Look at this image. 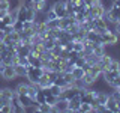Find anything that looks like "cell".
<instances>
[{
	"label": "cell",
	"instance_id": "cell-1",
	"mask_svg": "<svg viewBox=\"0 0 120 113\" xmlns=\"http://www.w3.org/2000/svg\"><path fill=\"white\" fill-rule=\"evenodd\" d=\"M119 38L120 36L112 29H110V27L102 33V41H104L105 47H116V45L119 44Z\"/></svg>",
	"mask_w": 120,
	"mask_h": 113
},
{
	"label": "cell",
	"instance_id": "cell-2",
	"mask_svg": "<svg viewBox=\"0 0 120 113\" xmlns=\"http://www.w3.org/2000/svg\"><path fill=\"white\" fill-rule=\"evenodd\" d=\"M44 74V68L42 66H32L29 65L27 66V80L29 83H32V85H38V80H39V77Z\"/></svg>",
	"mask_w": 120,
	"mask_h": 113
},
{
	"label": "cell",
	"instance_id": "cell-3",
	"mask_svg": "<svg viewBox=\"0 0 120 113\" xmlns=\"http://www.w3.org/2000/svg\"><path fill=\"white\" fill-rule=\"evenodd\" d=\"M105 11H107V6H105L102 2H101V3H95V5H92L90 9H89V17L92 18V20L102 18L105 15Z\"/></svg>",
	"mask_w": 120,
	"mask_h": 113
},
{
	"label": "cell",
	"instance_id": "cell-4",
	"mask_svg": "<svg viewBox=\"0 0 120 113\" xmlns=\"http://www.w3.org/2000/svg\"><path fill=\"white\" fill-rule=\"evenodd\" d=\"M51 9L56 12L57 18H65V17H68L66 2H65V0H56V2L51 5Z\"/></svg>",
	"mask_w": 120,
	"mask_h": 113
},
{
	"label": "cell",
	"instance_id": "cell-5",
	"mask_svg": "<svg viewBox=\"0 0 120 113\" xmlns=\"http://www.w3.org/2000/svg\"><path fill=\"white\" fill-rule=\"evenodd\" d=\"M0 77L5 81H12L14 78H17L14 65H2L0 66Z\"/></svg>",
	"mask_w": 120,
	"mask_h": 113
},
{
	"label": "cell",
	"instance_id": "cell-6",
	"mask_svg": "<svg viewBox=\"0 0 120 113\" xmlns=\"http://www.w3.org/2000/svg\"><path fill=\"white\" fill-rule=\"evenodd\" d=\"M81 105V98L80 95H75L68 100V112H78Z\"/></svg>",
	"mask_w": 120,
	"mask_h": 113
},
{
	"label": "cell",
	"instance_id": "cell-7",
	"mask_svg": "<svg viewBox=\"0 0 120 113\" xmlns=\"http://www.w3.org/2000/svg\"><path fill=\"white\" fill-rule=\"evenodd\" d=\"M105 107H107V112H111V113H120L119 105H117V101H116L111 95H108V100H107V103H105Z\"/></svg>",
	"mask_w": 120,
	"mask_h": 113
},
{
	"label": "cell",
	"instance_id": "cell-8",
	"mask_svg": "<svg viewBox=\"0 0 120 113\" xmlns=\"http://www.w3.org/2000/svg\"><path fill=\"white\" fill-rule=\"evenodd\" d=\"M54 112H68V100L63 97H59L54 104Z\"/></svg>",
	"mask_w": 120,
	"mask_h": 113
},
{
	"label": "cell",
	"instance_id": "cell-9",
	"mask_svg": "<svg viewBox=\"0 0 120 113\" xmlns=\"http://www.w3.org/2000/svg\"><path fill=\"white\" fill-rule=\"evenodd\" d=\"M51 85H52V80L48 77L47 73H44V74L39 77V80H38V86H39L41 89H47V88H50Z\"/></svg>",
	"mask_w": 120,
	"mask_h": 113
},
{
	"label": "cell",
	"instance_id": "cell-10",
	"mask_svg": "<svg viewBox=\"0 0 120 113\" xmlns=\"http://www.w3.org/2000/svg\"><path fill=\"white\" fill-rule=\"evenodd\" d=\"M111 60H112V56L111 54H102L101 56V60H99V66H101V69L105 71V69H108L110 68V63H111Z\"/></svg>",
	"mask_w": 120,
	"mask_h": 113
},
{
	"label": "cell",
	"instance_id": "cell-11",
	"mask_svg": "<svg viewBox=\"0 0 120 113\" xmlns=\"http://www.w3.org/2000/svg\"><path fill=\"white\" fill-rule=\"evenodd\" d=\"M14 69H15V75L17 77H21V78L27 77V66L21 65V63H17V65H14Z\"/></svg>",
	"mask_w": 120,
	"mask_h": 113
},
{
	"label": "cell",
	"instance_id": "cell-12",
	"mask_svg": "<svg viewBox=\"0 0 120 113\" xmlns=\"http://www.w3.org/2000/svg\"><path fill=\"white\" fill-rule=\"evenodd\" d=\"M27 89H29V81L27 83H24V81H21V83H18L17 86H15V93L17 95H27Z\"/></svg>",
	"mask_w": 120,
	"mask_h": 113
},
{
	"label": "cell",
	"instance_id": "cell-13",
	"mask_svg": "<svg viewBox=\"0 0 120 113\" xmlns=\"http://www.w3.org/2000/svg\"><path fill=\"white\" fill-rule=\"evenodd\" d=\"M89 74L92 75L93 78H101V75H102V69H101V66H99V63H95V65H92L90 66V69H89Z\"/></svg>",
	"mask_w": 120,
	"mask_h": 113
},
{
	"label": "cell",
	"instance_id": "cell-14",
	"mask_svg": "<svg viewBox=\"0 0 120 113\" xmlns=\"http://www.w3.org/2000/svg\"><path fill=\"white\" fill-rule=\"evenodd\" d=\"M27 60H29V65H32V66H42V60H41V57L32 54V53H29Z\"/></svg>",
	"mask_w": 120,
	"mask_h": 113
},
{
	"label": "cell",
	"instance_id": "cell-15",
	"mask_svg": "<svg viewBox=\"0 0 120 113\" xmlns=\"http://www.w3.org/2000/svg\"><path fill=\"white\" fill-rule=\"evenodd\" d=\"M38 112H42V113H50V112H54V105H50L48 103L38 104Z\"/></svg>",
	"mask_w": 120,
	"mask_h": 113
},
{
	"label": "cell",
	"instance_id": "cell-16",
	"mask_svg": "<svg viewBox=\"0 0 120 113\" xmlns=\"http://www.w3.org/2000/svg\"><path fill=\"white\" fill-rule=\"evenodd\" d=\"M99 60H101V56H99V54H96V53H92L90 56H87V57H86V62H87L89 65H95V63H99Z\"/></svg>",
	"mask_w": 120,
	"mask_h": 113
},
{
	"label": "cell",
	"instance_id": "cell-17",
	"mask_svg": "<svg viewBox=\"0 0 120 113\" xmlns=\"http://www.w3.org/2000/svg\"><path fill=\"white\" fill-rule=\"evenodd\" d=\"M48 89H50V92L52 93V95H56V97H60V95H62V92H63V88H60V86L56 85V83H52Z\"/></svg>",
	"mask_w": 120,
	"mask_h": 113
},
{
	"label": "cell",
	"instance_id": "cell-18",
	"mask_svg": "<svg viewBox=\"0 0 120 113\" xmlns=\"http://www.w3.org/2000/svg\"><path fill=\"white\" fill-rule=\"evenodd\" d=\"M71 73H72L75 80H80V78H82V75H84V71H82V68H80V66H74V69L71 71Z\"/></svg>",
	"mask_w": 120,
	"mask_h": 113
},
{
	"label": "cell",
	"instance_id": "cell-19",
	"mask_svg": "<svg viewBox=\"0 0 120 113\" xmlns=\"http://www.w3.org/2000/svg\"><path fill=\"white\" fill-rule=\"evenodd\" d=\"M78 112H81V113H92L93 112V107H92V104H90V103H81L80 110H78Z\"/></svg>",
	"mask_w": 120,
	"mask_h": 113
},
{
	"label": "cell",
	"instance_id": "cell-20",
	"mask_svg": "<svg viewBox=\"0 0 120 113\" xmlns=\"http://www.w3.org/2000/svg\"><path fill=\"white\" fill-rule=\"evenodd\" d=\"M35 101H36L38 104H42V103H45V93H44V90H42V89H38L36 97H35Z\"/></svg>",
	"mask_w": 120,
	"mask_h": 113
},
{
	"label": "cell",
	"instance_id": "cell-21",
	"mask_svg": "<svg viewBox=\"0 0 120 113\" xmlns=\"http://www.w3.org/2000/svg\"><path fill=\"white\" fill-rule=\"evenodd\" d=\"M108 69H112V71H120V60H117V59H114V57H112V60H111L110 68H108Z\"/></svg>",
	"mask_w": 120,
	"mask_h": 113
},
{
	"label": "cell",
	"instance_id": "cell-22",
	"mask_svg": "<svg viewBox=\"0 0 120 113\" xmlns=\"http://www.w3.org/2000/svg\"><path fill=\"white\" fill-rule=\"evenodd\" d=\"M47 26H48V29H56V27H59V26H60V21H59V18H56V20H50V21H47Z\"/></svg>",
	"mask_w": 120,
	"mask_h": 113
},
{
	"label": "cell",
	"instance_id": "cell-23",
	"mask_svg": "<svg viewBox=\"0 0 120 113\" xmlns=\"http://www.w3.org/2000/svg\"><path fill=\"white\" fill-rule=\"evenodd\" d=\"M119 86H120V74H119V75H116V78L112 80V83L110 85V88L116 89V88H119Z\"/></svg>",
	"mask_w": 120,
	"mask_h": 113
},
{
	"label": "cell",
	"instance_id": "cell-24",
	"mask_svg": "<svg viewBox=\"0 0 120 113\" xmlns=\"http://www.w3.org/2000/svg\"><path fill=\"white\" fill-rule=\"evenodd\" d=\"M112 30H114V32L120 36V21H117V23H114V24H112Z\"/></svg>",
	"mask_w": 120,
	"mask_h": 113
},
{
	"label": "cell",
	"instance_id": "cell-25",
	"mask_svg": "<svg viewBox=\"0 0 120 113\" xmlns=\"http://www.w3.org/2000/svg\"><path fill=\"white\" fill-rule=\"evenodd\" d=\"M18 63H21V65H24V66H29L27 57H20V56H18Z\"/></svg>",
	"mask_w": 120,
	"mask_h": 113
},
{
	"label": "cell",
	"instance_id": "cell-26",
	"mask_svg": "<svg viewBox=\"0 0 120 113\" xmlns=\"http://www.w3.org/2000/svg\"><path fill=\"white\" fill-rule=\"evenodd\" d=\"M119 21H120V20H119Z\"/></svg>",
	"mask_w": 120,
	"mask_h": 113
}]
</instances>
